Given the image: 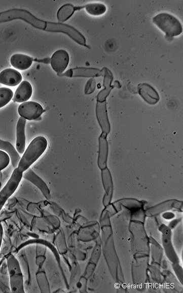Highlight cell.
Wrapping results in <instances>:
<instances>
[{
  "instance_id": "22",
  "label": "cell",
  "mask_w": 183,
  "mask_h": 293,
  "mask_svg": "<svg viewBox=\"0 0 183 293\" xmlns=\"http://www.w3.org/2000/svg\"><path fill=\"white\" fill-rule=\"evenodd\" d=\"M10 160L9 155L6 152L0 150V171L8 167Z\"/></svg>"
},
{
  "instance_id": "24",
  "label": "cell",
  "mask_w": 183,
  "mask_h": 293,
  "mask_svg": "<svg viewBox=\"0 0 183 293\" xmlns=\"http://www.w3.org/2000/svg\"><path fill=\"white\" fill-rule=\"evenodd\" d=\"M113 86H112L111 87L105 89L100 93H99L97 97L98 102H102L106 101V98L109 95L111 91L113 89Z\"/></svg>"
},
{
  "instance_id": "14",
  "label": "cell",
  "mask_w": 183,
  "mask_h": 293,
  "mask_svg": "<svg viewBox=\"0 0 183 293\" xmlns=\"http://www.w3.org/2000/svg\"><path fill=\"white\" fill-rule=\"evenodd\" d=\"M32 89L30 83L23 81L15 91L13 100L17 102H23L30 99L32 95Z\"/></svg>"
},
{
  "instance_id": "25",
  "label": "cell",
  "mask_w": 183,
  "mask_h": 293,
  "mask_svg": "<svg viewBox=\"0 0 183 293\" xmlns=\"http://www.w3.org/2000/svg\"><path fill=\"white\" fill-rule=\"evenodd\" d=\"M96 87V82L94 79H91L87 82L86 86L85 93L89 95L93 93Z\"/></svg>"
},
{
  "instance_id": "4",
  "label": "cell",
  "mask_w": 183,
  "mask_h": 293,
  "mask_svg": "<svg viewBox=\"0 0 183 293\" xmlns=\"http://www.w3.org/2000/svg\"><path fill=\"white\" fill-rule=\"evenodd\" d=\"M23 173L18 167L16 168L5 187L0 191V212L2 210L8 199L18 188L23 178Z\"/></svg>"
},
{
  "instance_id": "23",
  "label": "cell",
  "mask_w": 183,
  "mask_h": 293,
  "mask_svg": "<svg viewBox=\"0 0 183 293\" xmlns=\"http://www.w3.org/2000/svg\"><path fill=\"white\" fill-rule=\"evenodd\" d=\"M104 71V86L105 89H108L112 87L111 84L113 80V75L111 71L106 67L103 68Z\"/></svg>"
},
{
  "instance_id": "17",
  "label": "cell",
  "mask_w": 183,
  "mask_h": 293,
  "mask_svg": "<svg viewBox=\"0 0 183 293\" xmlns=\"http://www.w3.org/2000/svg\"><path fill=\"white\" fill-rule=\"evenodd\" d=\"M0 150L6 151L9 155L14 168H17L21 157L17 151L9 142L0 140Z\"/></svg>"
},
{
  "instance_id": "1",
  "label": "cell",
  "mask_w": 183,
  "mask_h": 293,
  "mask_svg": "<svg viewBox=\"0 0 183 293\" xmlns=\"http://www.w3.org/2000/svg\"><path fill=\"white\" fill-rule=\"evenodd\" d=\"M47 144L45 137L38 136L35 138L24 152L18 168L23 173L27 170L42 156L47 149Z\"/></svg>"
},
{
  "instance_id": "11",
  "label": "cell",
  "mask_w": 183,
  "mask_h": 293,
  "mask_svg": "<svg viewBox=\"0 0 183 293\" xmlns=\"http://www.w3.org/2000/svg\"><path fill=\"white\" fill-rule=\"evenodd\" d=\"M26 119L21 117L16 126V149L20 154H22L25 152L26 145V138L25 134V129L26 125Z\"/></svg>"
},
{
  "instance_id": "12",
  "label": "cell",
  "mask_w": 183,
  "mask_h": 293,
  "mask_svg": "<svg viewBox=\"0 0 183 293\" xmlns=\"http://www.w3.org/2000/svg\"><path fill=\"white\" fill-rule=\"evenodd\" d=\"M104 75L103 70L96 68H77L66 72L63 75L68 77H98Z\"/></svg>"
},
{
  "instance_id": "5",
  "label": "cell",
  "mask_w": 183,
  "mask_h": 293,
  "mask_svg": "<svg viewBox=\"0 0 183 293\" xmlns=\"http://www.w3.org/2000/svg\"><path fill=\"white\" fill-rule=\"evenodd\" d=\"M44 110L40 103L34 101H28L22 103L19 107V115L27 120H33L40 118Z\"/></svg>"
},
{
  "instance_id": "2",
  "label": "cell",
  "mask_w": 183,
  "mask_h": 293,
  "mask_svg": "<svg viewBox=\"0 0 183 293\" xmlns=\"http://www.w3.org/2000/svg\"><path fill=\"white\" fill-rule=\"evenodd\" d=\"M10 285L12 292H25L23 273L17 258L12 254L7 257Z\"/></svg>"
},
{
  "instance_id": "13",
  "label": "cell",
  "mask_w": 183,
  "mask_h": 293,
  "mask_svg": "<svg viewBox=\"0 0 183 293\" xmlns=\"http://www.w3.org/2000/svg\"><path fill=\"white\" fill-rule=\"evenodd\" d=\"M107 135L102 133L99 139V156L98 165L102 169L106 168L108 158V146L106 140Z\"/></svg>"
},
{
  "instance_id": "8",
  "label": "cell",
  "mask_w": 183,
  "mask_h": 293,
  "mask_svg": "<svg viewBox=\"0 0 183 293\" xmlns=\"http://www.w3.org/2000/svg\"><path fill=\"white\" fill-rule=\"evenodd\" d=\"M22 80L21 74L12 68H8L0 73V83L14 87L18 85Z\"/></svg>"
},
{
  "instance_id": "9",
  "label": "cell",
  "mask_w": 183,
  "mask_h": 293,
  "mask_svg": "<svg viewBox=\"0 0 183 293\" xmlns=\"http://www.w3.org/2000/svg\"><path fill=\"white\" fill-rule=\"evenodd\" d=\"M96 116L103 133L107 135L109 133L111 126L108 117L106 101L98 102L96 106Z\"/></svg>"
},
{
  "instance_id": "15",
  "label": "cell",
  "mask_w": 183,
  "mask_h": 293,
  "mask_svg": "<svg viewBox=\"0 0 183 293\" xmlns=\"http://www.w3.org/2000/svg\"><path fill=\"white\" fill-rule=\"evenodd\" d=\"M56 29L58 31L62 32L68 34L74 40L82 45H86V39L82 34L74 27L68 25L55 24Z\"/></svg>"
},
{
  "instance_id": "7",
  "label": "cell",
  "mask_w": 183,
  "mask_h": 293,
  "mask_svg": "<svg viewBox=\"0 0 183 293\" xmlns=\"http://www.w3.org/2000/svg\"><path fill=\"white\" fill-rule=\"evenodd\" d=\"M138 91L141 98L149 105H156L160 100L158 92L148 83H140L138 85Z\"/></svg>"
},
{
  "instance_id": "27",
  "label": "cell",
  "mask_w": 183,
  "mask_h": 293,
  "mask_svg": "<svg viewBox=\"0 0 183 293\" xmlns=\"http://www.w3.org/2000/svg\"><path fill=\"white\" fill-rule=\"evenodd\" d=\"M0 187H1V184H0Z\"/></svg>"
},
{
  "instance_id": "16",
  "label": "cell",
  "mask_w": 183,
  "mask_h": 293,
  "mask_svg": "<svg viewBox=\"0 0 183 293\" xmlns=\"http://www.w3.org/2000/svg\"><path fill=\"white\" fill-rule=\"evenodd\" d=\"M10 62L13 67L21 71H24L29 68L32 63V58L30 57L21 54L13 55Z\"/></svg>"
},
{
  "instance_id": "6",
  "label": "cell",
  "mask_w": 183,
  "mask_h": 293,
  "mask_svg": "<svg viewBox=\"0 0 183 293\" xmlns=\"http://www.w3.org/2000/svg\"><path fill=\"white\" fill-rule=\"evenodd\" d=\"M70 61L67 51L60 49L56 51L51 58V65L57 73H63L68 67Z\"/></svg>"
},
{
  "instance_id": "26",
  "label": "cell",
  "mask_w": 183,
  "mask_h": 293,
  "mask_svg": "<svg viewBox=\"0 0 183 293\" xmlns=\"http://www.w3.org/2000/svg\"><path fill=\"white\" fill-rule=\"evenodd\" d=\"M4 228L2 224L0 223V250H1L4 239Z\"/></svg>"
},
{
  "instance_id": "20",
  "label": "cell",
  "mask_w": 183,
  "mask_h": 293,
  "mask_svg": "<svg viewBox=\"0 0 183 293\" xmlns=\"http://www.w3.org/2000/svg\"><path fill=\"white\" fill-rule=\"evenodd\" d=\"M13 96L12 91L8 88H0V108L8 104Z\"/></svg>"
},
{
  "instance_id": "10",
  "label": "cell",
  "mask_w": 183,
  "mask_h": 293,
  "mask_svg": "<svg viewBox=\"0 0 183 293\" xmlns=\"http://www.w3.org/2000/svg\"><path fill=\"white\" fill-rule=\"evenodd\" d=\"M24 172L23 177L37 186L47 199H51V193L46 184L30 168Z\"/></svg>"
},
{
  "instance_id": "19",
  "label": "cell",
  "mask_w": 183,
  "mask_h": 293,
  "mask_svg": "<svg viewBox=\"0 0 183 293\" xmlns=\"http://www.w3.org/2000/svg\"><path fill=\"white\" fill-rule=\"evenodd\" d=\"M87 12L93 16H99L104 14L106 11V6L102 4L94 3L86 6Z\"/></svg>"
},
{
  "instance_id": "18",
  "label": "cell",
  "mask_w": 183,
  "mask_h": 293,
  "mask_svg": "<svg viewBox=\"0 0 183 293\" xmlns=\"http://www.w3.org/2000/svg\"><path fill=\"white\" fill-rule=\"evenodd\" d=\"M75 8L71 5H65L62 6L58 12V18L60 21L64 22L69 19L73 15Z\"/></svg>"
},
{
  "instance_id": "21",
  "label": "cell",
  "mask_w": 183,
  "mask_h": 293,
  "mask_svg": "<svg viewBox=\"0 0 183 293\" xmlns=\"http://www.w3.org/2000/svg\"><path fill=\"white\" fill-rule=\"evenodd\" d=\"M103 180L104 187L107 192V197L109 200L112 193V182L109 169L107 168L103 169L102 170Z\"/></svg>"
},
{
  "instance_id": "3",
  "label": "cell",
  "mask_w": 183,
  "mask_h": 293,
  "mask_svg": "<svg viewBox=\"0 0 183 293\" xmlns=\"http://www.w3.org/2000/svg\"><path fill=\"white\" fill-rule=\"evenodd\" d=\"M153 21L169 37H177L182 33V28L179 21L168 13H162L157 15Z\"/></svg>"
}]
</instances>
